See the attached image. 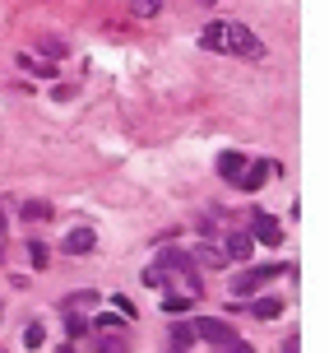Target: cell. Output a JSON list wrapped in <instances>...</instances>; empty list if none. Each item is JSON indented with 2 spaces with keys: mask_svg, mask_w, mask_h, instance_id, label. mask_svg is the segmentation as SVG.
Instances as JSON below:
<instances>
[{
  "mask_svg": "<svg viewBox=\"0 0 329 353\" xmlns=\"http://www.w3.org/2000/svg\"><path fill=\"white\" fill-rule=\"evenodd\" d=\"M255 242L278 247V242H283V223H278V219H269V214H255Z\"/></svg>",
  "mask_w": 329,
  "mask_h": 353,
  "instance_id": "8992f818",
  "label": "cell"
},
{
  "mask_svg": "<svg viewBox=\"0 0 329 353\" xmlns=\"http://www.w3.org/2000/svg\"><path fill=\"white\" fill-rule=\"evenodd\" d=\"M130 10H135V19H153L162 10V0H130Z\"/></svg>",
  "mask_w": 329,
  "mask_h": 353,
  "instance_id": "e0dca14e",
  "label": "cell"
},
{
  "mask_svg": "<svg viewBox=\"0 0 329 353\" xmlns=\"http://www.w3.org/2000/svg\"><path fill=\"white\" fill-rule=\"evenodd\" d=\"M251 251H255L251 232H227V261H251Z\"/></svg>",
  "mask_w": 329,
  "mask_h": 353,
  "instance_id": "52a82bcc",
  "label": "cell"
},
{
  "mask_svg": "<svg viewBox=\"0 0 329 353\" xmlns=\"http://www.w3.org/2000/svg\"><path fill=\"white\" fill-rule=\"evenodd\" d=\"M28 256H33V265H37V270L47 265V247H42V242H33V247H28Z\"/></svg>",
  "mask_w": 329,
  "mask_h": 353,
  "instance_id": "44dd1931",
  "label": "cell"
},
{
  "mask_svg": "<svg viewBox=\"0 0 329 353\" xmlns=\"http://www.w3.org/2000/svg\"><path fill=\"white\" fill-rule=\"evenodd\" d=\"M93 247H98V232L93 228H74V232L61 237V251H65V256H88Z\"/></svg>",
  "mask_w": 329,
  "mask_h": 353,
  "instance_id": "5b68a950",
  "label": "cell"
},
{
  "mask_svg": "<svg viewBox=\"0 0 329 353\" xmlns=\"http://www.w3.org/2000/svg\"><path fill=\"white\" fill-rule=\"evenodd\" d=\"M195 339V325H172V335H167V344H172V353H186Z\"/></svg>",
  "mask_w": 329,
  "mask_h": 353,
  "instance_id": "8fae6325",
  "label": "cell"
},
{
  "mask_svg": "<svg viewBox=\"0 0 329 353\" xmlns=\"http://www.w3.org/2000/svg\"><path fill=\"white\" fill-rule=\"evenodd\" d=\"M19 65H23V70H37V74H52V65L37 61V56H19Z\"/></svg>",
  "mask_w": 329,
  "mask_h": 353,
  "instance_id": "d6986e66",
  "label": "cell"
},
{
  "mask_svg": "<svg viewBox=\"0 0 329 353\" xmlns=\"http://www.w3.org/2000/svg\"><path fill=\"white\" fill-rule=\"evenodd\" d=\"M93 302H98V293H93V288H84V293H65V298H61V307H65V312H79V307H93Z\"/></svg>",
  "mask_w": 329,
  "mask_h": 353,
  "instance_id": "5bb4252c",
  "label": "cell"
},
{
  "mask_svg": "<svg viewBox=\"0 0 329 353\" xmlns=\"http://www.w3.org/2000/svg\"><path fill=\"white\" fill-rule=\"evenodd\" d=\"M93 353H130V339H125L121 330H98V344H93Z\"/></svg>",
  "mask_w": 329,
  "mask_h": 353,
  "instance_id": "ba28073f",
  "label": "cell"
},
{
  "mask_svg": "<svg viewBox=\"0 0 329 353\" xmlns=\"http://www.w3.org/2000/svg\"><path fill=\"white\" fill-rule=\"evenodd\" d=\"M242 168H246V159L237 154V149H227V154H218V172H223L227 181H237V176H242Z\"/></svg>",
  "mask_w": 329,
  "mask_h": 353,
  "instance_id": "30bf717a",
  "label": "cell"
},
{
  "mask_svg": "<svg viewBox=\"0 0 329 353\" xmlns=\"http://www.w3.org/2000/svg\"><path fill=\"white\" fill-rule=\"evenodd\" d=\"M297 344H301V339H297V335H288V339H283V353H301Z\"/></svg>",
  "mask_w": 329,
  "mask_h": 353,
  "instance_id": "603a6c76",
  "label": "cell"
},
{
  "mask_svg": "<svg viewBox=\"0 0 329 353\" xmlns=\"http://www.w3.org/2000/svg\"><path fill=\"white\" fill-rule=\"evenodd\" d=\"M19 214H23V219H33V223H42V219H52V205H47V200H23Z\"/></svg>",
  "mask_w": 329,
  "mask_h": 353,
  "instance_id": "7c38bea8",
  "label": "cell"
},
{
  "mask_svg": "<svg viewBox=\"0 0 329 353\" xmlns=\"http://www.w3.org/2000/svg\"><path fill=\"white\" fill-rule=\"evenodd\" d=\"M283 274V265H260V270H246V274H232V293L237 298H251L264 279H278Z\"/></svg>",
  "mask_w": 329,
  "mask_h": 353,
  "instance_id": "3957f363",
  "label": "cell"
},
{
  "mask_svg": "<svg viewBox=\"0 0 329 353\" xmlns=\"http://www.w3.org/2000/svg\"><path fill=\"white\" fill-rule=\"evenodd\" d=\"M251 312H255L260 321H274L278 312H283V302H278V298H255V307H251Z\"/></svg>",
  "mask_w": 329,
  "mask_h": 353,
  "instance_id": "9a60e30c",
  "label": "cell"
},
{
  "mask_svg": "<svg viewBox=\"0 0 329 353\" xmlns=\"http://www.w3.org/2000/svg\"><path fill=\"white\" fill-rule=\"evenodd\" d=\"M269 176H274V163H269V159H255L251 168H242V176H237V186H242L246 195H255V191L264 186V181H269Z\"/></svg>",
  "mask_w": 329,
  "mask_h": 353,
  "instance_id": "277c9868",
  "label": "cell"
},
{
  "mask_svg": "<svg viewBox=\"0 0 329 353\" xmlns=\"http://www.w3.org/2000/svg\"><path fill=\"white\" fill-rule=\"evenodd\" d=\"M200 5H213V0H200Z\"/></svg>",
  "mask_w": 329,
  "mask_h": 353,
  "instance_id": "d4e9b609",
  "label": "cell"
},
{
  "mask_svg": "<svg viewBox=\"0 0 329 353\" xmlns=\"http://www.w3.org/2000/svg\"><path fill=\"white\" fill-rule=\"evenodd\" d=\"M191 261H195V270H223V265H227V251H218V247H200Z\"/></svg>",
  "mask_w": 329,
  "mask_h": 353,
  "instance_id": "9c48e42d",
  "label": "cell"
},
{
  "mask_svg": "<svg viewBox=\"0 0 329 353\" xmlns=\"http://www.w3.org/2000/svg\"><path fill=\"white\" fill-rule=\"evenodd\" d=\"M218 52L227 56H260V37L251 33V28H242V23H223V37H218Z\"/></svg>",
  "mask_w": 329,
  "mask_h": 353,
  "instance_id": "6da1fadb",
  "label": "cell"
},
{
  "mask_svg": "<svg viewBox=\"0 0 329 353\" xmlns=\"http://www.w3.org/2000/svg\"><path fill=\"white\" fill-rule=\"evenodd\" d=\"M42 339H47V325H42V321H33V325L23 330V349H42Z\"/></svg>",
  "mask_w": 329,
  "mask_h": 353,
  "instance_id": "2e32d148",
  "label": "cell"
},
{
  "mask_svg": "<svg viewBox=\"0 0 329 353\" xmlns=\"http://www.w3.org/2000/svg\"><path fill=\"white\" fill-rule=\"evenodd\" d=\"M223 353H255V349H251V344H242V339H232V344H227Z\"/></svg>",
  "mask_w": 329,
  "mask_h": 353,
  "instance_id": "7402d4cb",
  "label": "cell"
},
{
  "mask_svg": "<svg viewBox=\"0 0 329 353\" xmlns=\"http://www.w3.org/2000/svg\"><path fill=\"white\" fill-rule=\"evenodd\" d=\"M65 330H70V335H84L88 325H84V316H79V312H65Z\"/></svg>",
  "mask_w": 329,
  "mask_h": 353,
  "instance_id": "ffe728a7",
  "label": "cell"
},
{
  "mask_svg": "<svg viewBox=\"0 0 329 353\" xmlns=\"http://www.w3.org/2000/svg\"><path fill=\"white\" fill-rule=\"evenodd\" d=\"M191 293H167V298H162V312H167V316H181V312H191Z\"/></svg>",
  "mask_w": 329,
  "mask_h": 353,
  "instance_id": "4fadbf2b",
  "label": "cell"
},
{
  "mask_svg": "<svg viewBox=\"0 0 329 353\" xmlns=\"http://www.w3.org/2000/svg\"><path fill=\"white\" fill-rule=\"evenodd\" d=\"M195 339H204V344H213V349H227V344L237 339V330H232L227 321H218V316H204V321H195Z\"/></svg>",
  "mask_w": 329,
  "mask_h": 353,
  "instance_id": "7a4b0ae2",
  "label": "cell"
},
{
  "mask_svg": "<svg viewBox=\"0 0 329 353\" xmlns=\"http://www.w3.org/2000/svg\"><path fill=\"white\" fill-rule=\"evenodd\" d=\"M42 52H47V61H61L70 47H65V42H56V37H47V42H42Z\"/></svg>",
  "mask_w": 329,
  "mask_h": 353,
  "instance_id": "ac0fdd59",
  "label": "cell"
},
{
  "mask_svg": "<svg viewBox=\"0 0 329 353\" xmlns=\"http://www.w3.org/2000/svg\"><path fill=\"white\" fill-rule=\"evenodd\" d=\"M0 256H5V210H0Z\"/></svg>",
  "mask_w": 329,
  "mask_h": 353,
  "instance_id": "cb8c5ba5",
  "label": "cell"
}]
</instances>
